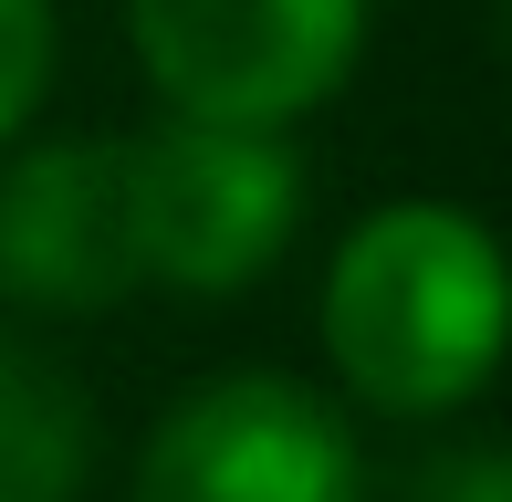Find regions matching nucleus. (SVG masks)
Segmentation results:
<instances>
[{
    "label": "nucleus",
    "mask_w": 512,
    "mask_h": 502,
    "mask_svg": "<svg viewBox=\"0 0 512 502\" xmlns=\"http://www.w3.org/2000/svg\"><path fill=\"white\" fill-rule=\"evenodd\" d=\"M377 0H126L136 74L189 126L293 136L366 63Z\"/></svg>",
    "instance_id": "f03ea898"
},
{
    "label": "nucleus",
    "mask_w": 512,
    "mask_h": 502,
    "mask_svg": "<svg viewBox=\"0 0 512 502\" xmlns=\"http://www.w3.org/2000/svg\"><path fill=\"white\" fill-rule=\"evenodd\" d=\"M492 11H502V53H512V0H492Z\"/></svg>",
    "instance_id": "1a4fd4ad"
},
{
    "label": "nucleus",
    "mask_w": 512,
    "mask_h": 502,
    "mask_svg": "<svg viewBox=\"0 0 512 502\" xmlns=\"http://www.w3.org/2000/svg\"><path fill=\"white\" fill-rule=\"evenodd\" d=\"M324 356L377 419H450L512 356V251L460 199H387L324 262Z\"/></svg>",
    "instance_id": "f257e3e1"
},
{
    "label": "nucleus",
    "mask_w": 512,
    "mask_h": 502,
    "mask_svg": "<svg viewBox=\"0 0 512 502\" xmlns=\"http://www.w3.org/2000/svg\"><path fill=\"white\" fill-rule=\"evenodd\" d=\"M53 53H63L53 0H0V157L32 136L42 95H53Z\"/></svg>",
    "instance_id": "0eeeda50"
},
{
    "label": "nucleus",
    "mask_w": 512,
    "mask_h": 502,
    "mask_svg": "<svg viewBox=\"0 0 512 502\" xmlns=\"http://www.w3.org/2000/svg\"><path fill=\"white\" fill-rule=\"evenodd\" d=\"M126 199H136V272L189 304H230L304 231V157L293 136L157 116L147 136H126Z\"/></svg>",
    "instance_id": "7ed1b4c3"
},
{
    "label": "nucleus",
    "mask_w": 512,
    "mask_h": 502,
    "mask_svg": "<svg viewBox=\"0 0 512 502\" xmlns=\"http://www.w3.org/2000/svg\"><path fill=\"white\" fill-rule=\"evenodd\" d=\"M136 272L126 136H21L0 157V304L11 314H105Z\"/></svg>",
    "instance_id": "39448f33"
},
{
    "label": "nucleus",
    "mask_w": 512,
    "mask_h": 502,
    "mask_svg": "<svg viewBox=\"0 0 512 502\" xmlns=\"http://www.w3.org/2000/svg\"><path fill=\"white\" fill-rule=\"evenodd\" d=\"M408 502H512V450L502 440H460L439 461H418Z\"/></svg>",
    "instance_id": "6e6552de"
},
{
    "label": "nucleus",
    "mask_w": 512,
    "mask_h": 502,
    "mask_svg": "<svg viewBox=\"0 0 512 502\" xmlns=\"http://www.w3.org/2000/svg\"><path fill=\"white\" fill-rule=\"evenodd\" d=\"M95 398L42 335L0 325V502H84L95 492Z\"/></svg>",
    "instance_id": "423d86ee"
},
{
    "label": "nucleus",
    "mask_w": 512,
    "mask_h": 502,
    "mask_svg": "<svg viewBox=\"0 0 512 502\" xmlns=\"http://www.w3.org/2000/svg\"><path fill=\"white\" fill-rule=\"evenodd\" d=\"M126 502H366V450L324 387L283 367H230L168 398Z\"/></svg>",
    "instance_id": "20e7f679"
}]
</instances>
